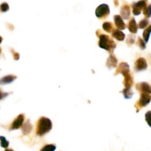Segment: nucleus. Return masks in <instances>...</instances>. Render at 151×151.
<instances>
[{"instance_id":"4","label":"nucleus","mask_w":151,"mask_h":151,"mask_svg":"<svg viewBox=\"0 0 151 151\" xmlns=\"http://www.w3.org/2000/svg\"><path fill=\"white\" fill-rule=\"evenodd\" d=\"M110 13V9L108 4H102L97 7L95 11V15L99 19L106 18Z\"/></svg>"},{"instance_id":"5","label":"nucleus","mask_w":151,"mask_h":151,"mask_svg":"<svg viewBox=\"0 0 151 151\" xmlns=\"http://www.w3.org/2000/svg\"><path fill=\"white\" fill-rule=\"evenodd\" d=\"M147 5V1H139L137 2H134L132 4L133 13L134 16H139L141 14L142 10H144Z\"/></svg>"},{"instance_id":"2","label":"nucleus","mask_w":151,"mask_h":151,"mask_svg":"<svg viewBox=\"0 0 151 151\" xmlns=\"http://www.w3.org/2000/svg\"><path fill=\"white\" fill-rule=\"evenodd\" d=\"M99 37V47L102 49L109 51L110 53H113L114 50L116 48V44L114 41L109 38V35L100 33L97 35Z\"/></svg>"},{"instance_id":"14","label":"nucleus","mask_w":151,"mask_h":151,"mask_svg":"<svg viewBox=\"0 0 151 151\" xmlns=\"http://www.w3.org/2000/svg\"><path fill=\"white\" fill-rule=\"evenodd\" d=\"M121 13V17L122 19H129L130 15H131V9L128 5H123L122 7L121 8L120 10Z\"/></svg>"},{"instance_id":"24","label":"nucleus","mask_w":151,"mask_h":151,"mask_svg":"<svg viewBox=\"0 0 151 151\" xmlns=\"http://www.w3.org/2000/svg\"><path fill=\"white\" fill-rule=\"evenodd\" d=\"M143 13L146 18H150L151 16V4L147 5V7L143 10Z\"/></svg>"},{"instance_id":"22","label":"nucleus","mask_w":151,"mask_h":151,"mask_svg":"<svg viewBox=\"0 0 151 151\" xmlns=\"http://www.w3.org/2000/svg\"><path fill=\"white\" fill-rule=\"evenodd\" d=\"M0 145L3 148L7 149L9 146V142L6 139V138L4 137H0Z\"/></svg>"},{"instance_id":"1","label":"nucleus","mask_w":151,"mask_h":151,"mask_svg":"<svg viewBox=\"0 0 151 151\" xmlns=\"http://www.w3.org/2000/svg\"><path fill=\"white\" fill-rule=\"evenodd\" d=\"M52 121L49 118L42 116L38 119L37 122L36 134L39 137H43L46 134L50 132L52 130Z\"/></svg>"},{"instance_id":"23","label":"nucleus","mask_w":151,"mask_h":151,"mask_svg":"<svg viewBox=\"0 0 151 151\" xmlns=\"http://www.w3.org/2000/svg\"><path fill=\"white\" fill-rule=\"evenodd\" d=\"M148 24H149L148 19H144L139 22V27L140 29H145L146 27L148 26Z\"/></svg>"},{"instance_id":"6","label":"nucleus","mask_w":151,"mask_h":151,"mask_svg":"<svg viewBox=\"0 0 151 151\" xmlns=\"http://www.w3.org/2000/svg\"><path fill=\"white\" fill-rule=\"evenodd\" d=\"M147 68V60L144 58H139L136 60L134 63V69L137 72H141V71L146 70Z\"/></svg>"},{"instance_id":"27","label":"nucleus","mask_w":151,"mask_h":151,"mask_svg":"<svg viewBox=\"0 0 151 151\" xmlns=\"http://www.w3.org/2000/svg\"><path fill=\"white\" fill-rule=\"evenodd\" d=\"M135 42V35H128V38H127V44L129 46L132 45Z\"/></svg>"},{"instance_id":"10","label":"nucleus","mask_w":151,"mask_h":151,"mask_svg":"<svg viewBox=\"0 0 151 151\" xmlns=\"http://www.w3.org/2000/svg\"><path fill=\"white\" fill-rule=\"evenodd\" d=\"M106 65L109 67V69H113L117 66V59L113 53H111L110 55H109L107 62H106Z\"/></svg>"},{"instance_id":"29","label":"nucleus","mask_w":151,"mask_h":151,"mask_svg":"<svg viewBox=\"0 0 151 151\" xmlns=\"http://www.w3.org/2000/svg\"><path fill=\"white\" fill-rule=\"evenodd\" d=\"M10 51H11L12 53H13V58H14V60H19V58H20V55H19V53H18L17 52L14 51L13 50H10Z\"/></svg>"},{"instance_id":"30","label":"nucleus","mask_w":151,"mask_h":151,"mask_svg":"<svg viewBox=\"0 0 151 151\" xmlns=\"http://www.w3.org/2000/svg\"><path fill=\"white\" fill-rule=\"evenodd\" d=\"M8 95H9V93L4 92V91H2L1 89H0V100H1L2 99L5 98V97H7Z\"/></svg>"},{"instance_id":"3","label":"nucleus","mask_w":151,"mask_h":151,"mask_svg":"<svg viewBox=\"0 0 151 151\" xmlns=\"http://www.w3.org/2000/svg\"><path fill=\"white\" fill-rule=\"evenodd\" d=\"M151 101V96L148 94H141L140 98L137 103H135V108L137 109V112H139L140 109L143 107H145Z\"/></svg>"},{"instance_id":"8","label":"nucleus","mask_w":151,"mask_h":151,"mask_svg":"<svg viewBox=\"0 0 151 151\" xmlns=\"http://www.w3.org/2000/svg\"><path fill=\"white\" fill-rule=\"evenodd\" d=\"M24 115L19 114L13 122L11 126H10V130L13 131V130H16L22 128L24 124Z\"/></svg>"},{"instance_id":"21","label":"nucleus","mask_w":151,"mask_h":151,"mask_svg":"<svg viewBox=\"0 0 151 151\" xmlns=\"http://www.w3.org/2000/svg\"><path fill=\"white\" fill-rule=\"evenodd\" d=\"M56 150V146L53 144H49L44 145L40 151H55Z\"/></svg>"},{"instance_id":"9","label":"nucleus","mask_w":151,"mask_h":151,"mask_svg":"<svg viewBox=\"0 0 151 151\" xmlns=\"http://www.w3.org/2000/svg\"><path fill=\"white\" fill-rule=\"evenodd\" d=\"M130 73V67L129 65L127 63H121L118 66L117 69H116V72L114 75H119V74H122L123 76H125L126 75Z\"/></svg>"},{"instance_id":"15","label":"nucleus","mask_w":151,"mask_h":151,"mask_svg":"<svg viewBox=\"0 0 151 151\" xmlns=\"http://www.w3.org/2000/svg\"><path fill=\"white\" fill-rule=\"evenodd\" d=\"M128 29H129L130 32L133 34L137 33V31H138V26H137V22H136L135 19L134 18H132V19L130 20L129 23H128Z\"/></svg>"},{"instance_id":"7","label":"nucleus","mask_w":151,"mask_h":151,"mask_svg":"<svg viewBox=\"0 0 151 151\" xmlns=\"http://www.w3.org/2000/svg\"><path fill=\"white\" fill-rule=\"evenodd\" d=\"M136 88L141 94H151V86L146 82H142L136 85Z\"/></svg>"},{"instance_id":"12","label":"nucleus","mask_w":151,"mask_h":151,"mask_svg":"<svg viewBox=\"0 0 151 151\" xmlns=\"http://www.w3.org/2000/svg\"><path fill=\"white\" fill-rule=\"evenodd\" d=\"M17 78L16 75H6V76L3 77L0 79V85H7V84L11 83L12 82L15 81Z\"/></svg>"},{"instance_id":"26","label":"nucleus","mask_w":151,"mask_h":151,"mask_svg":"<svg viewBox=\"0 0 151 151\" xmlns=\"http://www.w3.org/2000/svg\"><path fill=\"white\" fill-rule=\"evenodd\" d=\"M137 44H138V46L139 47V48L141 49V50H145V49L146 48V43L145 42V41L142 38H139V37L138 38Z\"/></svg>"},{"instance_id":"19","label":"nucleus","mask_w":151,"mask_h":151,"mask_svg":"<svg viewBox=\"0 0 151 151\" xmlns=\"http://www.w3.org/2000/svg\"><path fill=\"white\" fill-rule=\"evenodd\" d=\"M122 93L123 94L124 97L125 99H131L133 97V94H134V92H133L131 88H125L122 91Z\"/></svg>"},{"instance_id":"28","label":"nucleus","mask_w":151,"mask_h":151,"mask_svg":"<svg viewBox=\"0 0 151 151\" xmlns=\"http://www.w3.org/2000/svg\"><path fill=\"white\" fill-rule=\"evenodd\" d=\"M145 120L147 122V123L148 124V125L151 127V111H149L147 113L145 114Z\"/></svg>"},{"instance_id":"31","label":"nucleus","mask_w":151,"mask_h":151,"mask_svg":"<svg viewBox=\"0 0 151 151\" xmlns=\"http://www.w3.org/2000/svg\"><path fill=\"white\" fill-rule=\"evenodd\" d=\"M4 151H14V150H12V149H8V148H7V149H5V150H4Z\"/></svg>"},{"instance_id":"25","label":"nucleus","mask_w":151,"mask_h":151,"mask_svg":"<svg viewBox=\"0 0 151 151\" xmlns=\"http://www.w3.org/2000/svg\"><path fill=\"white\" fill-rule=\"evenodd\" d=\"M10 7H9L8 4L7 2H3L0 4V11L2 13H5V12L8 11Z\"/></svg>"},{"instance_id":"20","label":"nucleus","mask_w":151,"mask_h":151,"mask_svg":"<svg viewBox=\"0 0 151 151\" xmlns=\"http://www.w3.org/2000/svg\"><path fill=\"white\" fill-rule=\"evenodd\" d=\"M103 28L107 32H112L114 30L113 24L111 22H104L103 24Z\"/></svg>"},{"instance_id":"17","label":"nucleus","mask_w":151,"mask_h":151,"mask_svg":"<svg viewBox=\"0 0 151 151\" xmlns=\"http://www.w3.org/2000/svg\"><path fill=\"white\" fill-rule=\"evenodd\" d=\"M112 36L118 41H123L125 38V35L122 32V31L116 29L112 32Z\"/></svg>"},{"instance_id":"11","label":"nucleus","mask_w":151,"mask_h":151,"mask_svg":"<svg viewBox=\"0 0 151 151\" xmlns=\"http://www.w3.org/2000/svg\"><path fill=\"white\" fill-rule=\"evenodd\" d=\"M114 18L115 25H116V27L118 28L119 30H120V29H125L126 28V25H125L123 19H122V17L119 15H116Z\"/></svg>"},{"instance_id":"18","label":"nucleus","mask_w":151,"mask_h":151,"mask_svg":"<svg viewBox=\"0 0 151 151\" xmlns=\"http://www.w3.org/2000/svg\"><path fill=\"white\" fill-rule=\"evenodd\" d=\"M150 33H151V24L149 25V26L145 29L144 32H143V38H144V41L145 43L148 42L149 38H150Z\"/></svg>"},{"instance_id":"33","label":"nucleus","mask_w":151,"mask_h":151,"mask_svg":"<svg viewBox=\"0 0 151 151\" xmlns=\"http://www.w3.org/2000/svg\"><path fill=\"white\" fill-rule=\"evenodd\" d=\"M0 53H1V49H0Z\"/></svg>"},{"instance_id":"13","label":"nucleus","mask_w":151,"mask_h":151,"mask_svg":"<svg viewBox=\"0 0 151 151\" xmlns=\"http://www.w3.org/2000/svg\"><path fill=\"white\" fill-rule=\"evenodd\" d=\"M123 84L125 88H131L132 87V86L134 85V78H133L132 75L129 73L124 76Z\"/></svg>"},{"instance_id":"16","label":"nucleus","mask_w":151,"mask_h":151,"mask_svg":"<svg viewBox=\"0 0 151 151\" xmlns=\"http://www.w3.org/2000/svg\"><path fill=\"white\" fill-rule=\"evenodd\" d=\"M32 124L30 123V122H29V120H27L25 123H24L22 127V133H23V134H24V135H27V134H29V133L32 131Z\"/></svg>"},{"instance_id":"32","label":"nucleus","mask_w":151,"mask_h":151,"mask_svg":"<svg viewBox=\"0 0 151 151\" xmlns=\"http://www.w3.org/2000/svg\"><path fill=\"white\" fill-rule=\"evenodd\" d=\"M2 40H3V38H1V36H0V44H1V42H2Z\"/></svg>"}]
</instances>
